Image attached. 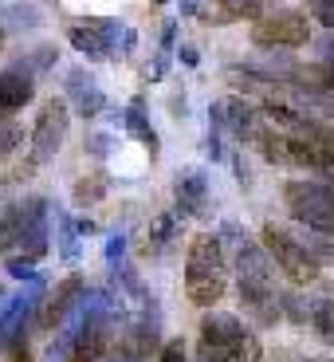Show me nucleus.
<instances>
[{
	"label": "nucleus",
	"mask_w": 334,
	"mask_h": 362,
	"mask_svg": "<svg viewBox=\"0 0 334 362\" xmlns=\"http://www.w3.org/2000/svg\"><path fill=\"white\" fill-rule=\"evenodd\" d=\"M8 276H12V280H28V284H32L40 276V272H36V256H12V260H8Z\"/></svg>",
	"instance_id": "393cba45"
},
{
	"label": "nucleus",
	"mask_w": 334,
	"mask_h": 362,
	"mask_svg": "<svg viewBox=\"0 0 334 362\" xmlns=\"http://www.w3.org/2000/svg\"><path fill=\"white\" fill-rule=\"evenodd\" d=\"M181 64H185V67H197V64H201L197 47H181Z\"/></svg>",
	"instance_id": "473e14b6"
},
{
	"label": "nucleus",
	"mask_w": 334,
	"mask_h": 362,
	"mask_svg": "<svg viewBox=\"0 0 334 362\" xmlns=\"http://www.w3.org/2000/svg\"><path fill=\"white\" fill-rule=\"evenodd\" d=\"M28 67H32V71H47V67L55 64V47H40L36 55H32V59H24Z\"/></svg>",
	"instance_id": "cd10ccee"
},
{
	"label": "nucleus",
	"mask_w": 334,
	"mask_h": 362,
	"mask_svg": "<svg viewBox=\"0 0 334 362\" xmlns=\"http://www.w3.org/2000/svg\"><path fill=\"white\" fill-rule=\"evenodd\" d=\"M220 115H225V130L236 138H260V110H252L244 99H225L220 103Z\"/></svg>",
	"instance_id": "f8f14e48"
},
{
	"label": "nucleus",
	"mask_w": 334,
	"mask_h": 362,
	"mask_svg": "<svg viewBox=\"0 0 334 362\" xmlns=\"http://www.w3.org/2000/svg\"><path fill=\"white\" fill-rule=\"evenodd\" d=\"M311 12H315L326 28H334V0H311Z\"/></svg>",
	"instance_id": "c756f323"
},
{
	"label": "nucleus",
	"mask_w": 334,
	"mask_h": 362,
	"mask_svg": "<svg viewBox=\"0 0 334 362\" xmlns=\"http://www.w3.org/2000/svg\"><path fill=\"white\" fill-rule=\"evenodd\" d=\"M107 189H110V181L102 173H87V177H79L71 185V197H75V205H99L107 197Z\"/></svg>",
	"instance_id": "a211bd4d"
},
{
	"label": "nucleus",
	"mask_w": 334,
	"mask_h": 362,
	"mask_svg": "<svg viewBox=\"0 0 334 362\" xmlns=\"http://www.w3.org/2000/svg\"><path fill=\"white\" fill-rule=\"evenodd\" d=\"M260 154L268 158L271 165H291V134H271V130H260Z\"/></svg>",
	"instance_id": "6ab92c4d"
},
{
	"label": "nucleus",
	"mask_w": 334,
	"mask_h": 362,
	"mask_svg": "<svg viewBox=\"0 0 334 362\" xmlns=\"http://www.w3.org/2000/svg\"><path fill=\"white\" fill-rule=\"evenodd\" d=\"M102 256H107L110 268H118V264H122V256H126V236H122V233L107 236V248H102Z\"/></svg>",
	"instance_id": "bb28decb"
},
{
	"label": "nucleus",
	"mask_w": 334,
	"mask_h": 362,
	"mask_svg": "<svg viewBox=\"0 0 334 362\" xmlns=\"http://www.w3.org/2000/svg\"><path fill=\"white\" fill-rule=\"evenodd\" d=\"M0 44H4V28H0Z\"/></svg>",
	"instance_id": "58836bf2"
},
{
	"label": "nucleus",
	"mask_w": 334,
	"mask_h": 362,
	"mask_svg": "<svg viewBox=\"0 0 334 362\" xmlns=\"http://www.w3.org/2000/svg\"><path fill=\"white\" fill-rule=\"evenodd\" d=\"M79 296H83V280H79V276H67V280L55 288V296L44 299V319H40V323H44V327H59L67 319V311L79 303Z\"/></svg>",
	"instance_id": "ddd939ff"
},
{
	"label": "nucleus",
	"mask_w": 334,
	"mask_h": 362,
	"mask_svg": "<svg viewBox=\"0 0 334 362\" xmlns=\"http://www.w3.org/2000/svg\"><path fill=\"white\" fill-rule=\"evenodd\" d=\"M323 296H330V299H334V280H326V284H323Z\"/></svg>",
	"instance_id": "e433bc0d"
},
{
	"label": "nucleus",
	"mask_w": 334,
	"mask_h": 362,
	"mask_svg": "<svg viewBox=\"0 0 334 362\" xmlns=\"http://www.w3.org/2000/svg\"><path fill=\"white\" fill-rule=\"evenodd\" d=\"M173 197H177L181 217H205L208 213V173L197 165H185L173 177Z\"/></svg>",
	"instance_id": "0eeeda50"
},
{
	"label": "nucleus",
	"mask_w": 334,
	"mask_h": 362,
	"mask_svg": "<svg viewBox=\"0 0 334 362\" xmlns=\"http://www.w3.org/2000/svg\"><path fill=\"white\" fill-rule=\"evenodd\" d=\"M47 201L28 197L16 205V245L24 248V256H44L47 252Z\"/></svg>",
	"instance_id": "423d86ee"
},
{
	"label": "nucleus",
	"mask_w": 334,
	"mask_h": 362,
	"mask_svg": "<svg viewBox=\"0 0 334 362\" xmlns=\"http://www.w3.org/2000/svg\"><path fill=\"white\" fill-rule=\"evenodd\" d=\"M236 276H240V291H271V288H275V280H271L268 248L240 245V252H236Z\"/></svg>",
	"instance_id": "6e6552de"
},
{
	"label": "nucleus",
	"mask_w": 334,
	"mask_h": 362,
	"mask_svg": "<svg viewBox=\"0 0 334 362\" xmlns=\"http://www.w3.org/2000/svg\"><path fill=\"white\" fill-rule=\"evenodd\" d=\"M67 130H71V107L64 99H52L44 103L40 110L36 127H32V150H28V170H36V165L52 162L67 142Z\"/></svg>",
	"instance_id": "20e7f679"
},
{
	"label": "nucleus",
	"mask_w": 334,
	"mask_h": 362,
	"mask_svg": "<svg viewBox=\"0 0 334 362\" xmlns=\"http://www.w3.org/2000/svg\"><path fill=\"white\" fill-rule=\"evenodd\" d=\"M225 272V248L217 236H197L189 245V260H185V276H217Z\"/></svg>",
	"instance_id": "9b49d317"
},
{
	"label": "nucleus",
	"mask_w": 334,
	"mask_h": 362,
	"mask_svg": "<svg viewBox=\"0 0 334 362\" xmlns=\"http://www.w3.org/2000/svg\"><path fill=\"white\" fill-rule=\"evenodd\" d=\"M8 20H4V28H16V32H32V28H40V12L36 8H24V4H8Z\"/></svg>",
	"instance_id": "5701e85b"
},
{
	"label": "nucleus",
	"mask_w": 334,
	"mask_h": 362,
	"mask_svg": "<svg viewBox=\"0 0 334 362\" xmlns=\"http://www.w3.org/2000/svg\"><path fill=\"white\" fill-rule=\"evenodd\" d=\"M55 228H59V256H64L67 264H79V221L67 217V209H55Z\"/></svg>",
	"instance_id": "f3484780"
},
{
	"label": "nucleus",
	"mask_w": 334,
	"mask_h": 362,
	"mask_svg": "<svg viewBox=\"0 0 334 362\" xmlns=\"http://www.w3.org/2000/svg\"><path fill=\"white\" fill-rule=\"evenodd\" d=\"M12 351H16V354H12L16 362H32V358H28V346H24V343H20V346H12Z\"/></svg>",
	"instance_id": "f704fd0d"
},
{
	"label": "nucleus",
	"mask_w": 334,
	"mask_h": 362,
	"mask_svg": "<svg viewBox=\"0 0 334 362\" xmlns=\"http://www.w3.org/2000/svg\"><path fill=\"white\" fill-rule=\"evenodd\" d=\"M157 4H165V0H157Z\"/></svg>",
	"instance_id": "ea45409f"
},
{
	"label": "nucleus",
	"mask_w": 334,
	"mask_h": 362,
	"mask_svg": "<svg viewBox=\"0 0 334 362\" xmlns=\"http://www.w3.org/2000/svg\"><path fill=\"white\" fill-rule=\"evenodd\" d=\"M263 248L275 256V268L287 272L291 284H315L318 280L323 260H318L307 245H299L291 233H283V228H275V225H263Z\"/></svg>",
	"instance_id": "7ed1b4c3"
},
{
	"label": "nucleus",
	"mask_w": 334,
	"mask_h": 362,
	"mask_svg": "<svg viewBox=\"0 0 334 362\" xmlns=\"http://www.w3.org/2000/svg\"><path fill=\"white\" fill-rule=\"evenodd\" d=\"M283 201H287V213L295 221H303L307 228H315L323 236H334V185H323V181H287Z\"/></svg>",
	"instance_id": "f03ea898"
},
{
	"label": "nucleus",
	"mask_w": 334,
	"mask_h": 362,
	"mask_svg": "<svg viewBox=\"0 0 334 362\" xmlns=\"http://www.w3.org/2000/svg\"><path fill=\"white\" fill-rule=\"evenodd\" d=\"M307 40H311V20L291 8L260 16L252 24V44H260V47H299Z\"/></svg>",
	"instance_id": "39448f33"
},
{
	"label": "nucleus",
	"mask_w": 334,
	"mask_h": 362,
	"mask_svg": "<svg viewBox=\"0 0 334 362\" xmlns=\"http://www.w3.org/2000/svg\"><path fill=\"white\" fill-rule=\"evenodd\" d=\"M16 142H24V130H20L16 122H8V118H0V158L12 154Z\"/></svg>",
	"instance_id": "a878e982"
},
{
	"label": "nucleus",
	"mask_w": 334,
	"mask_h": 362,
	"mask_svg": "<svg viewBox=\"0 0 334 362\" xmlns=\"http://www.w3.org/2000/svg\"><path fill=\"white\" fill-rule=\"evenodd\" d=\"M122 122H126V130L138 138V142L150 150V158H157V130L150 127V118H145V107H142V99H134L126 107V115H122Z\"/></svg>",
	"instance_id": "2eb2a0df"
},
{
	"label": "nucleus",
	"mask_w": 334,
	"mask_h": 362,
	"mask_svg": "<svg viewBox=\"0 0 334 362\" xmlns=\"http://www.w3.org/2000/svg\"><path fill=\"white\" fill-rule=\"evenodd\" d=\"M162 362H185V343H181V339H169V343L162 346Z\"/></svg>",
	"instance_id": "7c9ffc66"
},
{
	"label": "nucleus",
	"mask_w": 334,
	"mask_h": 362,
	"mask_svg": "<svg viewBox=\"0 0 334 362\" xmlns=\"http://www.w3.org/2000/svg\"><path fill=\"white\" fill-rule=\"evenodd\" d=\"M67 40H71V47H75V52H83L87 59H110V55H114V47H110L90 24L87 28H71Z\"/></svg>",
	"instance_id": "dca6fc26"
},
{
	"label": "nucleus",
	"mask_w": 334,
	"mask_h": 362,
	"mask_svg": "<svg viewBox=\"0 0 334 362\" xmlns=\"http://www.w3.org/2000/svg\"><path fill=\"white\" fill-rule=\"evenodd\" d=\"M173 228H177V217H169V213H165V217H157L154 228H150V245H154V248H165V245L173 240Z\"/></svg>",
	"instance_id": "b1692460"
},
{
	"label": "nucleus",
	"mask_w": 334,
	"mask_h": 362,
	"mask_svg": "<svg viewBox=\"0 0 334 362\" xmlns=\"http://www.w3.org/2000/svg\"><path fill=\"white\" fill-rule=\"evenodd\" d=\"M280 308H283V315H287L291 323H307V319H311V303L303 296H295V291H283Z\"/></svg>",
	"instance_id": "4be33fe9"
},
{
	"label": "nucleus",
	"mask_w": 334,
	"mask_h": 362,
	"mask_svg": "<svg viewBox=\"0 0 334 362\" xmlns=\"http://www.w3.org/2000/svg\"><path fill=\"white\" fill-rule=\"evenodd\" d=\"M311 323H315V331L326 343H334V299L323 296V291L311 299Z\"/></svg>",
	"instance_id": "aec40b11"
},
{
	"label": "nucleus",
	"mask_w": 334,
	"mask_h": 362,
	"mask_svg": "<svg viewBox=\"0 0 334 362\" xmlns=\"http://www.w3.org/2000/svg\"><path fill=\"white\" fill-rule=\"evenodd\" d=\"M323 173H330V177H334V154H326V162H323Z\"/></svg>",
	"instance_id": "c9c22d12"
},
{
	"label": "nucleus",
	"mask_w": 334,
	"mask_h": 362,
	"mask_svg": "<svg viewBox=\"0 0 334 362\" xmlns=\"http://www.w3.org/2000/svg\"><path fill=\"white\" fill-rule=\"evenodd\" d=\"M260 339L236 315L213 311L201 319V362H260Z\"/></svg>",
	"instance_id": "f257e3e1"
},
{
	"label": "nucleus",
	"mask_w": 334,
	"mask_h": 362,
	"mask_svg": "<svg viewBox=\"0 0 334 362\" xmlns=\"http://www.w3.org/2000/svg\"><path fill=\"white\" fill-rule=\"evenodd\" d=\"M4 115H8V110H4V103H0V118H4Z\"/></svg>",
	"instance_id": "4c0bfd02"
},
{
	"label": "nucleus",
	"mask_w": 334,
	"mask_h": 362,
	"mask_svg": "<svg viewBox=\"0 0 334 362\" xmlns=\"http://www.w3.org/2000/svg\"><path fill=\"white\" fill-rule=\"evenodd\" d=\"M32 95H36V71L28 64H16L8 67V71L0 75V103H4V110H20L32 103Z\"/></svg>",
	"instance_id": "9d476101"
},
{
	"label": "nucleus",
	"mask_w": 334,
	"mask_h": 362,
	"mask_svg": "<svg viewBox=\"0 0 334 362\" xmlns=\"http://www.w3.org/2000/svg\"><path fill=\"white\" fill-rule=\"evenodd\" d=\"M220 8V16H217V24H228V20H252V16H260V8H263V0H217Z\"/></svg>",
	"instance_id": "412c9836"
},
{
	"label": "nucleus",
	"mask_w": 334,
	"mask_h": 362,
	"mask_svg": "<svg viewBox=\"0 0 334 362\" xmlns=\"http://www.w3.org/2000/svg\"><path fill=\"white\" fill-rule=\"evenodd\" d=\"M134 44H138V32H134V28H126V32H122V47H118V52H122V55L134 52Z\"/></svg>",
	"instance_id": "2f4dec72"
},
{
	"label": "nucleus",
	"mask_w": 334,
	"mask_h": 362,
	"mask_svg": "<svg viewBox=\"0 0 334 362\" xmlns=\"http://www.w3.org/2000/svg\"><path fill=\"white\" fill-rule=\"evenodd\" d=\"M64 90H67V103H71L83 118H95V115L107 110V95H102V87L95 83V75H87L83 67H71V71H67Z\"/></svg>",
	"instance_id": "1a4fd4ad"
},
{
	"label": "nucleus",
	"mask_w": 334,
	"mask_h": 362,
	"mask_svg": "<svg viewBox=\"0 0 334 362\" xmlns=\"http://www.w3.org/2000/svg\"><path fill=\"white\" fill-rule=\"evenodd\" d=\"M87 154L90 158H107L110 154V134H90L87 138Z\"/></svg>",
	"instance_id": "c85d7f7f"
},
{
	"label": "nucleus",
	"mask_w": 334,
	"mask_h": 362,
	"mask_svg": "<svg viewBox=\"0 0 334 362\" xmlns=\"http://www.w3.org/2000/svg\"><path fill=\"white\" fill-rule=\"evenodd\" d=\"M185 291L197 308H217L225 299V272L217 276H185Z\"/></svg>",
	"instance_id": "4468645a"
},
{
	"label": "nucleus",
	"mask_w": 334,
	"mask_h": 362,
	"mask_svg": "<svg viewBox=\"0 0 334 362\" xmlns=\"http://www.w3.org/2000/svg\"><path fill=\"white\" fill-rule=\"evenodd\" d=\"M173 32H177V24H165V32H162V52L169 55V47H173Z\"/></svg>",
	"instance_id": "72a5a7b5"
}]
</instances>
